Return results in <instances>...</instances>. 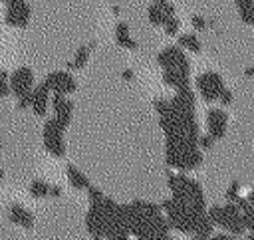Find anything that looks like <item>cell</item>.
<instances>
[{
  "mask_svg": "<svg viewBox=\"0 0 254 240\" xmlns=\"http://www.w3.org/2000/svg\"><path fill=\"white\" fill-rule=\"evenodd\" d=\"M8 93V83H6V73L2 71L0 75V95H6Z\"/></svg>",
  "mask_w": 254,
  "mask_h": 240,
  "instance_id": "obj_9",
  "label": "cell"
},
{
  "mask_svg": "<svg viewBox=\"0 0 254 240\" xmlns=\"http://www.w3.org/2000/svg\"><path fill=\"white\" fill-rule=\"evenodd\" d=\"M10 218L16 222V224H22V226H26V228H32V214L28 212V210H24V206H20L18 202H14L12 206H10Z\"/></svg>",
  "mask_w": 254,
  "mask_h": 240,
  "instance_id": "obj_3",
  "label": "cell"
},
{
  "mask_svg": "<svg viewBox=\"0 0 254 240\" xmlns=\"http://www.w3.org/2000/svg\"><path fill=\"white\" fill-rule=\"evenodd\" d=\"M48 194H52V196H60V194H62V188H60V186H50V188H48Z\"/></svg>",
  "mask_w": 254,
  "mask_h": 240,
  "instance_id": "obj_10",
  "label": "cell"
},
{
  "mask_svg": "<svg viewBox=\"0 0 254 240\" xmlns=\"http://www.w3.org/2000/svg\"><path fill=\"white\" fill-rule=\"evenodd\" d=\"M238 186H240L238 182H232V184H230V188L226 190V196H228L230 200H232V198H236V194H238Z\"/></svg>",
  "mask_w": 254,
  "mask_h": 240,
  "instance_id": "obj_8",
  "label": "cell"
},
{
  "mask_svg": "<svg viewBox=\"0 0 254 240\" xmlns=\"http://www.w3.org/2000/svg\"><path fill=\"white\" fill-rule=\"evenodd\" d=\"M30 83H32V73H30V69H18V71L14 73V77H12V87H14V91H16L18 95L28 93Z\"/></svg>",
  "mask_w": 254,
  "mask_h": 240,
  "instance_id": "obj_1",
  "label": "cell"
},
{
  "mask_svg": "<svg viewBox=\"0 0 254 240\" xmlns=\"http://www.w3.org/2000/svg\"><path fill=\"white\" fill-rule=\"evenodd\" d=\"M44 137H46V147H48V151L52 155L62 157L65 153V147L62 143V135H44Z\"/></svg>",
  "mask_w": 254,
  "mask_h": 240,
  "instance_id": "obj_4",
  "label": "cell"
},
{
  "mask_svg": "<svg viewBox=\"0 0 254 240\" xmlns=\"http://www.w3.org/2000/svg\"><path fill=\"white\" fill-rule=\"evenodd\" d=\"M67 179H69V182L75 186V188H87L89 186V180H87V177H83L75 167H71V165H67Z\"/></svg>",
  "mask_w": 254,
  "mask_h": 240,
  "instance_id": "obj_5",
  "label": "cell"
},
{
  "mask_svg": "<svg viewBox=\"0 0 254 240\" xmlns=\"http://www.w3.org/2000/svg\"><path fill=\"white\" fill-rule=\"evenodd\" d=\"M210 143H212L210 137H202V139H200V145H202V147H210Z\"/></svg>",
  "mask_w": 254,
  "mask_h": 240,
  "instance_id": "obj_12",
  "label": "cell"
},
{
  "mask_svg": "<svg viewBox=\"0 0 254 240\" xmlns=\"http://www.w3.org/2000/svg\"><path fill=\"white\" fill-rule=\"evenodd\" d=\"M93 240H101V236H93Z\"/></svg>",
  "mask_w": 254,
  "mask_h": 240,
  "instance_id": "obj_14",
  "label": "cell"
},
{
  "mask_svg": "<svg viewBox=\"0 0 254 240\" xmlns=\"http://www.w3.org/2000/svg\"><path fill=\"white\" fill-rule=\"evenodd\" d=\"M48 188L50 186L44 180H34L32 186H30V192H32V196H46L48 194Z\"/></svg>",
  "mask_w": 254,
  "mask_h": 240,
  "instance_id": "obj_6",
  "label": "cell"
},
{
  "mask_svg": "<svg viewBox=\"0 0 254 240\" xmlns=\"http://www.w3.org/2000/svg\"><path fill=\"white\" fill-rule=\"evenodd\" d=\"M224 127H226V115L218 109H212L208 113V129L214 137H220L224 135Z\"/></svg>",
  "mask_w": 254,
  "mask_h": 240,
  "instance_id": "obj_2",
  "label": "cell"
},
{
  "mask_svg": "<svg viewBox=\"0 0 254 240\" xmlns=\"http://www.w3.org/2000/svg\"><path fill=\"white\" fill-rule=\"evenodd\" d=\"M181 44H185V46L190 48L192 52H198V42H196L192 36H185V38H181Z\"/></svg>",
  "mask_w": 254,
  "mask_h": 240,
  "instance_id": "obj_7",
  "label": "cell"
},
{
  "mask_svg": "<svg viewBox=\"0 0 254 240\" xmlns=\"http://www.w3.org/2000/svg\"><path fill=\"white\" fill-rule=\"evenodd\" d=\"M2 177H4V173H2V171H0V180H2Z\"/></svg>",
  "mask_w": 254,
  "mask_h": 240,
  "instance_id": "obj_15",
  "label": "cell"
},
{
  "mask_svg": "<svg viewBox=\"0 0 254 240\" xmlns=\"http://www.w3.org/2000/svg\"><path fill=\"white\" fill-rule=\"evenodd\" d=\"M212 240H234L232 236H228V234H216Z\"/></svg>",
  "mask_w": 254,
  "mask_h": 240,
  "instance_id": "obj_11",
  "label": "cell"
},
{
  "mask_svg": "<svg viewBox=\"0 0 254 240\" xmlns=\"http://www.w3.org/2000/svg\"><path fill=\"white\" fill-rule=\"evenodd\" d=\"M246 240H254V230H252V234H250V236H248Z\"/></svg>",
  "mask_w": 254,
  "mask_h": 240,
  "instance_id": "obj_13",
  "label": "cell"
}]
</instances>
